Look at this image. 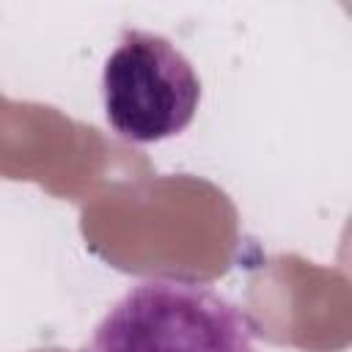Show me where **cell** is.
Returning a JSON list of instances; mask_svg holds the SVG:
<instances>
[{
    "mask_svg": "<svg viewBox=\"0 0 352 352\" xmlns=\"http://www.w3.org/2000/svg\"><path fill=\"white\" fill-rule=\"evenodd\" d=\"M253 322L217 289L182 278L132 286L82 352H256Z\"/></svg>",
    "mask_w": 352,
    "mask_h": 352,
    "instance_id": "1",
    "label": "cell"
},
{
    "mask_svg": "<svg viewBox=\"0 0 352 352\" xmlns=\"http://www.w3.org/2000/svg\"><path fill=\"white\" fill-rule=\"evenodd\" d=\"M107 124L132 143H157L190 126L201 80L184 52L160 33L124 30L102 74Z\"/></svg>",
    "mask_w": 352,
    "mask_h": 352,
    "instance_id": "2",
    "label": "cell"
}]
</instances>
